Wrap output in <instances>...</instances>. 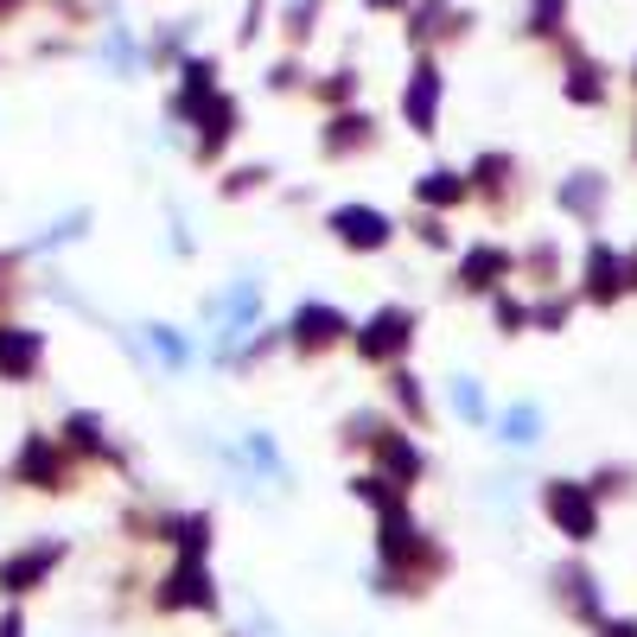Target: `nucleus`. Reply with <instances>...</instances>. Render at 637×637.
Instances as JSON below:
<instances>
[{"label": "nucleus", "instance_id": "obj_1", "mask_svg": "<svg viewBox=\"0 0 637 637\" xmlns=\"http://www.w3.org/2000/svg\"><path fill=\"white\" fill-rule=\"evenodd\" d=\"M13 479L32 484V491H64V479H71V459H64V446H58L51 433H25L20 453H13Z\"/></svg>", "mask_w": 637, "mask_h": 637}, {"label": "nucleus", "instance_id": "obj_2", "mask_svg": "<svg viewBox=\"0 0 637 637\" xmlns=\"http://www.w3.org/2000/svg\"><path fill=\"white\" fill-rule=\"evenodd\" d=\"M58 561H64V542H25V548H13V555L0 561V593H7V599L39 593Z\"/></svg>", "mask_w": 637, "mask_h": 637}, {"label": "nucleus", "instance_id": "obj_3", "mask_svg": "<svg viewBox=\"0 0 637 637\" xmlns=\"http://www.w3.org/2000/svg\"><path fill=\"white\" fill-rule=\"evenodd\" d=\"M39 363H45V338H39L32 326L0 319V382H32L39 377Z\"/></svg>", "mask_w": 637, "mask_h": 637}, {"label": "nucleus", "instance_id": "obj_4", "mask_svg": "<svg viewBox=\"0 0 637 637\" xmlns=\"http://www.w3.org/2000/svg\"><path fill=\"white\" fill-rule=\"evenodd\" d=\"M542 504H548V516H555L561 530L574 535V542H593V535H599V510H593V497H586L581 484H561V479H555Z\"/></svg>", "mask_w": 637, "mask_h": 637}, {"label": "nucleus", "instance_id": "obj_5", "mask_svg": "<svg viewBox=\"0 0 637 637\" xmlns=\"http://www.w3.org/2000/svg\"><path fill=\"white\" fill-rule=\"evenodd\" d=\"M414 338V312H402V306H382L377 319L363 326V338H357V357H395Z\"/></svg>", "mask_w": 637, "mask_h": 637}, {"label": "nucleus", "instance_id": "obj_6", "mask_svg": "<svg viewBox=\"0 0 637 637\" xmlns=\"http://www.w3.org/2000/svg\"><path fill=\"white\" fill-rule=\"evenodd\" d=\"M331 229H338V243H351V249H382V243H389V217L363 210V204H345V210L331 217Z\"/></svg>", "mask_w": 637, "mask_h": 637}, {"label": "nucleus", "instance_id": "obj_7", "mask_svg": "<svg viewBox=\"0 0 637 637\" xmlns=\"http://www.w3.org/2000/svg\"><path fill=\"white\" fill-rule=\"evenodd\" d=\"M338 338H345V319H338L331 306H300V312H294V345H300V351H326Z\"/></svg>", "mask_w": 637, "mask_h": 637}, {"label": "nucleus", "instance_id": "obj_8", "mask_svg": "<svg viewBox=\"0 0 637 637\" xmlns=\"http://www.w3.org/2000/svg\"><path fill=\"white\" fill-rule=\"evenodd\" d=\"M160 606H210V574L198 561H185L173 574V593H160Z\"/></svg>", "mask_w": 637, "mask_h": 637}, {"label": "nucleus", "instance_id": "obj_9", "mask_svg": "<svg viewBox=\"0 0 637 637\" xmlns=\"http://www.w3.org/2000/svg\"><path fill=\"white\" fill-rule=\"evenodd\" d=\"M618 287H625V261L612 249H593V261H586V294H593V300H612Z\"/></svg>", "mask_w": 637, "mask_h": 637}, {"label": "nucleus", "instance_id": "obj_10", "mask_svg": "<svg viewBox=\"0 0 637 637\" xmlns=\"http://www.w3.org/2000/svg\"><path fill=\"white\" fill-rule=\"evenodd\" d=\"M433 96H440V76H433V71H414V90L402 96V109L414 115V127H421V134H433Z\"/></svg>", "mask_w": 637, "mask_h": 637}, {"label": "nucleus", "instance_id": "obj_11", "mask_svg": "<svg viewBox=\"0 0 637 637\" xmlns=\"http://www.w3.org/2000/svg\"><path fill=\"white\" fill-rule=\"evenodd\" d=\"M504 268H510V261H504L497 249H472L459 275H465V287H491V275H504Z\"/></svg>", "mask_w": 637, "mask_h": 637}, {"label": "nucleus", "instance_id": "obj_12", "mask_svg": "<svg viewBox=\"0 0 637 637\" xmlns=\"http://www.w3.org/2000/svg\"><path fill=\"white\" fill-rule=\"evenodd\" d=\"M64 433H71V446H83V453H102V421L96 414H71Z\"/></svg>", "mask_w": 637, "mask_h": 637}, {"label": "nucleus", "instance_id": "obj_13", "mask_svg": "<svg viewBox=\"0 0 637 637\" xmlns=\"http://www.w3.org/2000/svg\"><path fill=\"white\" fill-rule=\"evenodd\" d=\"M459 192H465V178L459 173H428V185H421V198L428 204H453Z\"/></svg>", "mask_w": 637, "mask_h": 637}, {"label": "nucleus", "instance_id": "obj_14", "mask_svg": "<svg viewBox=\"0 0 637 637\" xmlns=\"http://www.w3.org/2000/svg\"><path fill=\"white\" fill-rule=\"evenodd\" d=\"M382 459H389V472H402V479H414V472H421V453H414L408 440H389V446H382Z\"/></svg>", "mask_w": 637, "mask_h": 637}, {"label": "nucleus", "instance_id": "obj_15", "mask_svg": "<svg viewBox=\"0 0 637 637\" xmlns=\"http://www.w3.org/2000/svg\"><path fill=\"white\" fill-rule=\"evenodd\" d=\"M504 440L530 446V440H535V408H516V414H504Z\"/></svg>", "mask_w": 637, "mask_h": 637}, {"label": "nucleus", "instance_id": "obj_16", "mask_svg": "<svg viewBox=\"0 0 637 637\" xmlns=\"http://www.w3.org/2000/svg\"><path fill=\"white\" fill-rule=\"evenodd\" d=\"M453 402L465 408V414H479V408H484V402H479V389H472V382H459V389H453Z\"/></svg>", "mask_w": 637, "mask_h": 637}, {"label": "nucleus", "instance_id": "obj_17", "mask_svg": "<svg viewBox=\"0 0 637 637\" xmlns=\"http://www.w3.org/2000/svg\"><path fill=\"white\" fill-rule=\"evenodd\" d=\"M497 326H523V306H516V300H497Z\"/></svg>", "mask_w": 637, "mask_h": 637}, {"label": "nucleus", "instance_id": "obj_18", "mask_svg": "<svg viewBox=\"0 0 637 637\" xmlns=\"http://www.w3.org/2000/svg\"><path fill=\"white\" fill-rule=\"evenodd\" d=\"M0 637H20V612H7V618H0Z\"/></svg>", "mask_w": 637, "mask_h": 637}, {"label": "nucleus", "instance_id": "obj_19", "mask_svg": "<svg viewBox=\"0 0 637 637\" xmlns=\"http://www.w3.org/2000/svg\"><path fill=\"white\" fill-rule=\"evenodd\" d=\"M599 637H637V625H625V618H618V625H606Z\"/></svg>", "mask_w": 637, "mask_h": 637}, {"label": "nucleus", "instance_id": "obj_20", "mask_svg": "<svg viewBox=\"0 0 637 637\" xmlns=\"http://www.w3.org/2000/svg\"><path fill=\"white\" fill-rule=\"evenodd\" d=\"M377 7H389V0H377Z\"/></svg>", "mask_w": 637, "mask_h": 637}]
</instances>
